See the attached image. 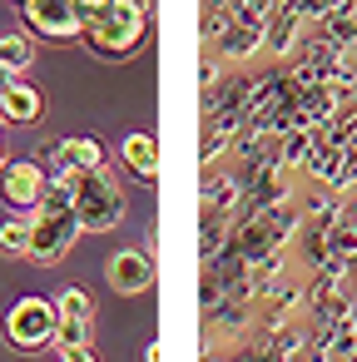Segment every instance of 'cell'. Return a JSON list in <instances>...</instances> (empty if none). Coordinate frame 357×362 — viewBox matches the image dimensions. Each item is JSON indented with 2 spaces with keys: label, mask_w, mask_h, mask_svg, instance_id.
<instances>
[{
  "label": "cell",
  "mask_w": 357,
  "mask_h": 362,
  "mask_svg": "<svg viewBox=\"0 0 357 362\" xmlns=\"http://www.w3.org/2000/svg\"><path fill=\"white\" fill-rule=\"evenodd\" d=\"M144 25H149L144 0H110L100 16H90V21H85V40H90V50H95V55L119 60V55H134V50H139Z\"/></svg>",
  "instance_id": "6da1fadb"
},
{
  "label": "cell",
  "mask_w": 357,
  "mask_h": 362,
  "mask_svg": "<svg viewBox=\"0 0 357 362\" xmlns=\"http://www.w3.org/2000/svg\"><path fill=\"white\" fill-rule=\"evenodd\" d=\"M124 218V189L115 184L110 169L75 174V223L80 233H110Z\"/></svg>",
  "instance_id": "7a4b0ae2"
},
{
  "label": "cell",
  "mask_w": 357,
  "mask_h": 362,
  "mask_svg": "<svg viewBox=\"0 0 357 362\" xmlns=\"http://www.w3.org/2000/svg\"><path fill=\"white\" fill-rule=\"evenodd\" d=\"M55 322H60V313H55L50 298H21L6 313V342L16 352H40V347L55 342Z\"/></svg>",
  "instance_id": "3957f363"
},
{
  "label": "cell",
  "mask_w": 357,
  "mask_h": 362,
  "mask_svg": "<svg viewBox=\"0 0 357 362\" xmlns=\"http://www.w3.org/2000/svg\"><path fill=\"white\" fill-rule=\"evenodd\" d=\"M21 21L30 25V35L70 45L85 35V11L80 0H21Z\"/></svg>",
  "instance_id": "277c9868"
},
{
  "label": "cell",
  "mask_w": 357,
  "mask_h": 362,
  "mask_svg": "<svg viewBox=\"0 0 357 362\" xmlns=\"http://www.w3.org/2000/svg\"><path fill=\"white\" fill-rule=\"evenodd\" d=\"M45 164L40 159H11L0 169V199H6L16 214H35L40 199H45Z\"/></svg>",
  "instance_id": "5b68a950"
},
{
  "label": "cell",
  "mask_w": 357,
  "mask_h": 362,
  "mask_svg": "<svg viewBox=\"0 0 357 362\" xmlns=\"http://www.w3.org/2000/svg\"><path fill=\"white\" fill-rule=\"evenodd\" d=\"M75 233H80L75 214H30V253L25 258H35V263L50 268V263H60L70 253Z\"/></svg>",
  "instance_id": "8992f818"
},
{
  "label": "cell",
  "mask_w": 357,
  "mask_h": 362,
  "mask_svg": "<svg viewBox=\"0 0 357 362\" xmlns=\"http://www.w3.org/2000/svg\"><path fill=\"white\" fill-rule=\"evenodd\" d=\"M105 278H110V288H115V293L134 298V293H144V288L154 283V258H149V253H139V248H119V253L105 263Z\"/></svg>",
  "instance_id": "52a82bcc"
},
{
  "label": "cell",
  "mask_w": 357,
  "mask_h": 362,
  "mask_svg": "<svg viewBox=\"0 0 357 362\" xmlns=\"http://www.w3.org/2000/svg\"><path fill=\"white\" fill-rule=\"evenodd\" d=\"M45 115V95L30 80H11V90L0 95V119L6 124H40Z\"/></svg>",
  "instance_id": "ba28073f"
},
{
  "label": "cell",
  "mask_w": 357,
  "mask_h": 362,
  "mask_svg": "<svg viewBox=\"0 0 357 362\" xmlns=\"http://www.w3.org/2000/svg\"><path fill=\"white\" fill-rule=\"evenodd\" d=\"M119 159H124V164H129V174H134V179H144V184L159 174V144H154L149 134H129V139L119 144Z\"/></svg>",
  "instance_id": "9c48e42d"
},
{
  "label": "cell",
  "mask_w": 357,
  "mask_h": 362,
  "mask_svg": "<svg viewBox=\"0 0 357 362\" xmlns=\"http://www.w3.org/2000/svg\"><path fill=\"white\" fill-rule=\"evenodd\" d=\"M60 169H70V174L105 169V149H100L95 139H85V134H75V139H60Z\"/></svg>",
  "instance_id": "30bf717a"
},
{
  "label": "cell",
  "mask_w": 357,
  "mask_h": 362,
  "mask_svg": "<svg viewBox=\"0 0 357 362\" xmlns=\"http://www.w3.org/2000/svg\"><path fill=\"white\" fill-rule=\"evenodd\" d=\"M30 60H35V40H30V35H21V30L0 35V65H6L11 75L30 70Z\"/></svg>",
  "instance_id": "8fae6325"
},
{
  "label": "cell",
  "mask_w": 357,
  "mask_h": 362,
  "mask_svg": "<svg viewBox=\"0 0 357 362\" xmlns=\"http://www.w3.org/2000/svg\"><path fill=\"white\" fill-rule=\"evenodd\" d=\"M0 253H11V258L30 253V218H6L0 223Z\"/></svg>",
  "instance_id": "7c38bea8"
},
{
  "label": "cell",
  "mask_w": 357,
  "mask_h": 362,
  "mask_svg": "<svg viewBox=\"0 0 357 362\" xmlns=\"http://www.w3.org/2000/svg\"><path fill=\"white\" fill-rule=\"evenodd\" d=\"M90 332H95L90 317H60V322H55V347H60V352H65V347H90Z\"/></svg>",
  "instance_id": "4fadbf2b"
},
{
  "label": "cell",
  "mask_w": 357,
  "mask_h": 362,
  "mask_svg": "<svg viewBox=\"0 0 357 362\" xmlns=\"http://www.w3.org/2000/svg\"><path fill=\"white\" fill-rule=\"evenodd\" d=\"M55 313H60V317H95V298H90L85 288H65V293L55 298Z\"/></svg>",
  "instance_id": "5bb4252c"
},
{
  "label": "cell",
  "mask_w": 357,
  "mask_h": 362,
  "mask_svg": "<svg viewBox=\"0 0 357 362\" xmlns=\"http://www.w3.org/2000/svg\"><path fill=\"white\" fill-rule=\"evenodd\" d=\"M60 362H95V352H90V347H65Z\"/></svg>",
  "instance_id": "9a60e30c"
},
{
  "label": "cell",
  "mask_w": 357,
  "mask_h": 362,
  "mask_svg": "<svg viewBox=\"0 0 357 362\" xmlns=\"http://www.w3.org/2000/svg\"><path fill=\"white\" fill-rule=\"evenodd\" d=\"M11 80H16V75H11L6 65H0V95H6V90H11Z\"/></svg>",
  "instance_id": "2e32d148"
},
{
  "label": "cell",
  "mask_w": 357,
  "mask_h": 362,
  "mask_svg": "<svg viewBox=\"0 0 357 362\" xmlns=\"http://www.w3.org/2000/svg\"><path fill=\"white\" fill-rule=\"evenodd\" d=\"M144 362H159V342H149V347H144Z\"/></svg>",
  "instance_id": "e0dca14e"
},
{
  "label": "cell",
  "mask_w": 357,
  "mask_h": 362,
  "mask_svg": "<svg viewBox=\"0 0 357 362\" xmlns=\"http://www.w3.org/2000/svg\"><path fill=\"white\" fill-rule=\"evenodd\" d=\"M0 169H6V144H0Z\"/></svg>",
  "instance_id": "ac0fdd59"
}]
</instances>
